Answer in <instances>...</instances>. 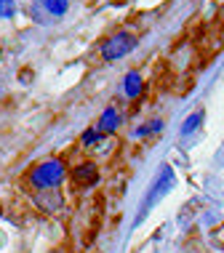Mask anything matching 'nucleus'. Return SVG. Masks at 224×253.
I'll list each match as a JSON object with an SVG mask.
<instances>
[{"instance_id": "nucleus-1", "label": "nucleus", "mask_w": 224, "mask_h": 253, "mask_svg": "<svg viewBox=\"0 0 224 253\" xmlns=\"http://www.w3.org/2000/svg\"><path fill=\"white\" fill-rule=\"evenodd\" d=\"M171 187H174V170L168 168V166H163V170L158 173V179H155V184L149 187V192H147V197L141 200V208H139V216H136V224L144 218L149 211L158 205L163 197H166L168 192H171Z\"/></svg>"}, {"instance_id": "nucleus-2", "label": "nucleus", "mask_w": 224, "mask_h": 253, "mask_svg": "<svg viewBox=\"0 0 224 253\" xmlns=\"http://www.w3.org/2000/svg\"><path fill=\"white\" fill-rule=\"evenodd\" d=\"M62 176H64V166L59 160H48V163H40V166L32 170V184L35 187H56L59 181H62Z\"/></svg>"}, {"instance_id": "nucleus-3", "label": "nucleus", "mask_w": 224, "mask_h": 253, "mask_svg": "<svg viewBox=\"0 0 224 253\" xmlns=\"http://www.w3.org/2000/svg\"><path fill=\"white\" fill-rule=\"evenodd\" d=\"M136 48V40H134L131 35H126V32H120V35L110 38L104 43V48H101V56H104L107 61H115V59H123L128 51Z\"/></svg>"}, {"instance_id": "nucleus-4", "label": "nucleus", "mask_w": 224, "mask_h": 253, "mask_svg": "<svg viewBox=\"0 0 224 253\" xmlns=\"http://www.w3.org/2000/svg\"><path fill=\"white\" fill-rule=\"evenodd\" d=\"M123 91H126V96H131V99L141 93V78L136 72H128L123 78Z\"/></svg>"}, {"instance_id": "nucleus-5", "label": "nucleus", "mask_w": 224, "mask_h": 253, "mask_svg": "<svg viewBox=\"0 0 224 253\" xmlns=\"http://www.w3.org/2000/svg\"><path fill=\"white\" fill-rule=\"evenodd\" d=\"M115 128H118V112L110 107V109H104V115L99 120V131H115Z\"/></svg>"}, {"instance_id": "nucleus-6", "label": "nucleus", "mask_w": 224, "mask_h": 253, "mask_svg": "<svg viewBox=\"0 0 224 253\" xmlns=\"http://www.w3.org/2000/svg\"><path fill=\"white\" fill-rule=\"evenodd\" d=\"M43 8L51 13V16H64L67 8H70V3L67 0H43Z\"/></svg>"}, {"instance_id": "nucleus-7", "label": "nucleus", "mask_w": 224, "mask_h": 253, "mask_svg": "<svg viewBox=\"0 0 224 253\" xmlns=\"http://www.w3.org/2000/svg\"><path fill=\"white\" fill-rule=\"evenodd\" d=\"M75 176H78V181H96V170H93V166H78V170H75Z\"/></svg>"}, {"instance_id": "nucleus-8", "label": "nucleus", "mask_w": 224, "mask_h": 253, "mask_svg": "<svg viewBox=\"0 0 224 253\" xmlns=\"http://www.w3.org/2000/svg\"><path fill=\"white\" fill-rule=\"evenodd\" d=\"M16 13V3L13 0H0V19H11Z\"/></svg>"}, {"instance_id": "nucleus-9", "label": "nucleus", "mask_w": 224, "mask_h": 253, "mask_svg": "<svg viewBox=\"0 0 224 253\" xmlns=\"http://www.w3.org/2000/svg\"><path fill=\"white\" fill-rule=\"evenodd\" d=\"M198 123H200V115H198V112L189 115V118L184 120V128H181V133H184V136H187V133H192L195 128H198Z\"/></svg>"}, {"instance_id": "nucleus-10", "label": "nucleus", "mask_w": 224, "mask_h": 253, "mask_svg": "<svg viewBox=\"0 0 224 253\" xmlns=\"http://www.w3.org/2000/svg\"><path fill=\"white\" fill-rule=\"evenodd\" d=\"M93 141H99V131H86L83 133V144H93Z\"/></svg>"}]
</instances>
